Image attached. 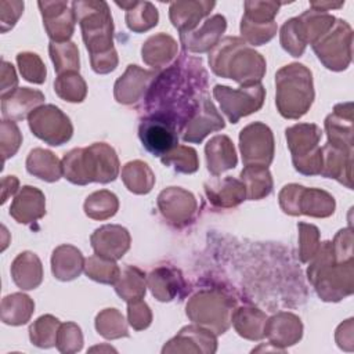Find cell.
Instances as JSON below:
<instances>
[{
	"instance_id": "1",
	"label": "cell",
	"mask_w": 354,
	"mask_h": 354,
	"mask_svg": "<svg viewBox=\"0 0 354 354\" xmlns=\"http://www.w3.org/2000/svg\"><path fill=\"white\" fill-rule=\"evenodd\" d=\"M206 88L207 72L202 59L181 54L151 83L144 98L145 116L166 118L180 133Z\"/></svg>"
},
{
	"instance_id": "2",
	"label": "cell",
	"mask_w": 354,
	"mask_h": 354,
	"mask_svg": "<svg viewBox=\"0 0 354 354\" xmlns=\"http://www.w3.org/2000/svg\"><path fill=\"white\" fill-rule=\"evenodd\" d=\"M209 65L214 75L232 79L241 86L260 83L266 73V59L250 48L242 37L227 36L209 53Z\"/></svg>"
},
{
	"instance_id": "3",
	"label": "cell",
	"mask_w": 354,
	"mask_h": 354,
	"mask_svg": "<svg viewBox=\"0 0 354 354\" xmlns=\"http://www.w3.org/2000/svg\"><path fill=\"white\" fill-rule=\"evenodd\" d=\"M119 174V159L115 149L105 142L87 148H75L62 159V176L72 184L111 183Z\"/></svg>"
},
{
	"instance_id": "4",
	"label": "cell",
	"mask_w": 354,
	"mask_h": 354,
	"mask_svg": "<svg viewBox=\"0 0 354 354\" xmlns=\"http://www.w3.org/2000/svg\"><path fill=\"white\" fill-rule=\"evenodd\" d=\"M310 261L307 270L308 281L324 301H339L353 293V261L337 263L333 257L332 242H322L317 254Z\"/></svg>"
},
{
	"instance_id": "5",
	"label": "cell",
	"mask_w": 354,
	"mask_h": 354,
	"mask_svg": "<svg viewBox=\"0 0 354 354\" xmlns=\"http://www.w3.org/2000/svg\"><path fill=\"white\" fill-rule=\"evenodd\" d=\"M275 104L286 119H299L307 113L314 101L313 73L303 64L282 66L275 75Z\"/></svg>"
},
{
	"instance_id": "6",
	"label": "cell",
	"mask_w": 354,
	"mask_h": 354,
	"mask_svg": "<svg viewBox=\"0 0 354 354\" xmlns=\"http://www.w3.org/2000/svg\"><path fill=\"white\" fill-rule=\"evenodd\" d=\"M72 10L82 29V37L91 55L113 50V22L106 1L77 0Z\"/></svg>"
},
{
	"instance_id": "7",
	"label": "cell",
	"mask_w": 354,
	"mask_h": 354,
	"mask_svg": "<svg viewBox=\"0 0 354 354\" xmlns=\"http://www.w3.org/2000/svg\"><path fill=\"white\" fill-rule=\"evenodd\" d=\"M235 301L218 289H203L187 303L188 318L212 330L216 336L223 335L231 325Z\"/></svg>"
},
{
	"instance_id": "8",
	"label": "cell",
	"mask_w": 354,
	"mask_h": 354,
	"mask_svg": "<svg viewBox=\"0 0 354 354\" xmlns=\"http://www.w3.org/2000/svg\"><path fill=\"white\" fill-rule=\"evenodd\" d=\"M285 133L295 169L306 176L321 174L322 148L318 147L321 129L314 123H299L288 127Z\"/></svg>"
},
{
	"instance_id": "9",
	"label": "cell",
	"mask_w": 354,
	"mask_h": 354,
	"mask_svg": "<svg viewBox=\"0 0 354 354\" xmlns=\"http://www.w3.org/2000/svg\"><path fill=\"white\" fill-rule=\"evenodd\" d=\"M279 206L290 216L306 214L324 218L333 214L336 203L335 198L324 189L288 184L279 192Z\"/></svg>"
},
{
	"instance_id": "10",
	"label": "cell",
	"mask_w": 354,
	"mask_h": 354,
	"mask_svg": "<svg viewBox=\"0 0 354 354\" xmlns=\"http://www.w3.org/2000/svg\"><path fill=\"white\" fill-rule=\"evenodd\" d=\"M353 29L342 19H336L333 26L313 44L318 59L330 71H343L351 62Z\"/></svg>"
},
{
	"instance_id": "11",
	"label": "cell",
	"mask_w": 354,
	"mask_h": 354,
	"mask_svg": "<svg viewBox=\"0 0 354 354\" xmlns=\"http://www.w3.org/2000/svg\"><path fill=\"white\" fill-rule=\"evenodd\" d=\"M213 95L227 119L231 123H238L239 119L257 112L263 106L266 90L260 83L241 86L239 88L216 84Z\"/></svg>"
},
{
	"instance_id": "12",
	"label": "cell",
	"mask_w": 354,
	"mask_h": 354,
	"mask_svg": "<svg viewBox=\"0 0 354 354\" xmlns=\"http://www.w3.org/2000/svg\"><path fill=\"white\" fill-rule=\"evenodd\" d=\"M32 133L48 145H62L71 140L73 126L71 119L55 105L47 104L36 108L28 118Z\"/></svg>"
},
{
	"instance_id": "13",
	"label": "cell",
	"mask_w": 354,
	"mask_h": 354,
	"mask_svg": "<svg viewBox=\"0 0 354 354\" xmlns=\"http://www.w3.org/2000/svg\"><path fill=\"white\" fill-rule=\"evenodd\" d=\"M239 148L245 166H266L274 159V136L271 129L261 123L253 122L245 126L239 133Z\"/></svg>"
},
{
	"instance_id": "14",
	"label": "cell",
	"mask_w": 354,
	"mask_h": 354,
	"mask_svg": "<svg viewBox=\"0 0 354 354\" xmlns=\"http://www.w3.org/2000/svg\"><path fill=\"white\" fill-rule=\"evenodd\" d=\"M142 147L153 156L162 158L178 145V129L166 118L145 116L138 127Z\"/></svg>"
},
{
	"instance_id": "15",
	"label": "cell",
	"mask_w": 354,
	"mask_h": 354,
	"mask_svg": "<svg viewBox=\"0 0 354 354\" xmlns=\"http://www.w3.org/2000/svg\"><path fill=\"white\" fill-rule=\"evenodd\" d=\"M224 119L212 100L205 94L198 101L194 112L187 119L180 133L185 142H202L207 134L218 131L224 129Z\"/></svg>"
},
{
	"instance_id": "16",
	"label": "cell",
	"mask_w": 354,
	"mask_h": 354,
	"mask_svg": "<svg viewBox=\"0 0 354 354\" xmlns=\"http://www.w3.org/2000/svg\"><path fill=\"white\" fill-rule=\"evenodd\" d=\"M158 207L170 224L184 227L194 218L198 203L189 191L180 187H169L159 194Z\"/></svg>"
},
{
	"instance_id": "17",
	"label": "cell",
	"mask_w": 354,
	"mask_h": 354,
	"mask_svg": "<svg viewBox=\"0 0 354 354\" xmlns=\"http://www.w3.org/2000/svg\"><path fill=\"white\" fill-rule=\"evenodd\" d=\"M44 29L51 41H69L75 30L76 17L73 10L68 8L66 1H39L37 3Z\"/></svg>"
},
{
	"instance_id": "18",
	"label": "cell",
	"mask_w": 354,
	"mask_h": 354,
	"mask_svg": "<svg viewBox=\"0 0 354 354\" xmlns=\"http://www.w3.org/2000/svg\"><path fill=\"white\" fill-rule=\"evenodd\" d=\"M155 77L156 73L153 71L142 69L138 65H129L124 73L115 83V100L123 105L137 104L145 98L147 91Z\"/></svg>"
},
{
	"instance_id": "19",
	"label": "cell",
	"mask_w": 354,
	"mask_h": 354,
	"mask_svg": "<svg viewBox=\"0 0 354 354\" xmlns=\"http://www.w3.org/2000/svg\"><path fill=\"white\" fill-rule=\"evenodd\" d=\"M217 350L216 335L201 325L184 326L167 344L162 353H214Z\"/></svg>"
},
{
	"instance_id": "20",
	"label": "cell",
	"mask_w": 354,
	"mask_h": 354,
	"mask_svg": "<svg viewBox=\"0 0 354 354\" xmlns=\"http://www.w3.org/2000/svg\"><path fill=\"white\" fill-rule=\"evenodd\" d=\"M90 241L95 254L109 260H119L130 249L131 238L124 227L106 224L97 228Z\"/></svg>"
},
{
	"instance_id": "21",
	"label": "cell",
	"mask_w": 354,
	"mask_h": 354,
	"mask_svg": "<svg viewBox=\"0 0 354 354\" xmlns=\"http://www.w3.org/2000/svg\"><path fill=\"white\" fill-rule=\"evenodd\" d=\"M227 29V19L221 14H214L207 18L202 26L180 35L183 48L189 53L210 51L220 40Z\"/></svg>"
},
{
	"instance_id": "22",
	"label": "cell",
	"mask_w": 354,
	"mask_h": 354,
	"mask_svg": "<svg viewBox=\"0 0 354 354\" xmlns=\"http://www.w3.org/2000/svg\"><path fill=\"white\" fill-rule=\"evenodd\" d=\"M266 336L270 344L282 351L283 347L292 346L301 339L303 325L299 317L292 313H278L266 322Z\"/></svg>"
},
{
	"instance_id": "23",
	"label": "cell",
	"mask_w": 354,
	"mask_h": 354,
	"mask_svg": "<svg viewBox=\"0 0 354 354\" xmlns=\"http://www.w3.org/2000/svg\"><path fill=\"white\" fill-rule=\"evenodd\" d=\"M328 144L353 151V102L337 104L325 119Z\"/></svg>"
},
{
	"instance_id": "24",
	"label": "cell",
	"mask_w": 354,
	"mask_h": 354,
	"mask_svg": "<svg viewBox=\"0 0 354 354\" xmlns=\"http://www.w3.org/2000/svg\"><path fill=\"white\" fill-rule=\"evenodd\" d=\"M214 6V1L206 0L173 1L169 7V17L173 26L183 35L196 29L201 19L207 17Z\"/></svg>"
},
{
	"instance_id": "25",
	"label": "cell",
	"mask_w": 354,
	"mask_h": 354,
	"mask_svg": "<svg viewBox=\"0 0 354 354\" xmlns=\"http://www.w3.org/2000/svg\"><path fill=\"white\" fill-rule=\"evenodd\" d=\"M44 214L46 196L39 188L32 185L22 187L10 206V216L21 224L33 223Z\"/></svg>"
},
{
	"instance_id": "26",
	"label": "cell",
	"mask_w": 354,
	"mask_h": 354,
	"mask_svg": "<svg viewBox=\"0 0 354 354\" xmlns=\"http://www.w3.org/2000/svg\"><path fill=\"white\" fill-rule=\"evenodd\" d=\"M147 285L159 301H171L185 289V281L180 271L166 266L152 270L147 277Z\"/></svg>"
},
{
	"instance_id": "27",
	"label": "cell",
	"mask_w": 354,
	"mask_h": 354,
	"mask_svg": "<svg viewBox=\"0 0 354 354\" xmlns=\"http://www.w3.org/2000/svg\"><path fill=\"white\" fill-rule=\"evenodd\" d=\"M351 166H353V151L342 149L330 144H326L322 148L321 176L328 178H335L351 189L353 188Z\"/></svg>"
},
{
	"instance_id": "28",
	"label": "cell",
	"mask_w": 354,
	"mask_h": 354,
	"mask_svg": "<svg viewBox=\"0 0 354 354\" xmlns=\"http://www.w3.org/2000/svg\"><path fill=\"white\" fill-rule=\"evenodd\" d=\"M205 192L209 202L221 209L235 207L246 199V188L243 183L231 176L206 183Z\"/></svg>"
},
{
	"instance_id": "29",
	"label": "cell",
	"mask_w": 354,
	"mask_h": 354,
	"mask_svg": "<svg viewBox=\"0 0 354 354\" xmlns=\"http://www.w3.org/2000/svg\"><path fill=\"white\" fill-rule=\"evenodd\" d=\"M44 101V94L29 87L17 88L12 94L1 100V115L7 120H22L39 108Z\"/></svg>"
},
{
	"instance_id": "30",
	"label": "cell",
	"mask_w": 354,
	"mask_h": 354,
	"mask_svg": "<svg viewBox=\"0 0 354 354\" xmlns=\"http://www.w3.org/2000/svg\"><path fill=\"white\" fill-rule=\"evenodd\" d=\"M207 170L213 176H220L223 171L234 169L238 158L230 137L218 134L209 140L205 147Z\"/></svg>"
},
{
	"instance_id": "31",
	"label": "cell",
	"mask_w": 354,
	"mask_h": 354,
	"mask_svg": "<svg viewBox=\"0 0 354 354\" xmlns=\"http://www.w3.org/2000/svg\"><path fill=\"white\" fill-rule=\"evenodd\" d=\"M177 41L166 33H158L145 40L141 48L142 61L155 68H167L177 55Z\"/></svg>"
},
{
	"instance_id": "32",
	"label": "cell",
	"mask_w": 354,
	"mask_h": 354,
	"mask_svg": "<svg viewBox=\"0 0 354 354\" xmlns=\"http://www.w3.org/2000/svg\"><path fill=\"white\" fill-rule=\"evenodd\" d=\"M11 277L21 289L30 290L43 281V267L40 259L32 252L19 253L11 264Z\"/></svg>"
},
{
	"instance_id": "33",
	"label": "cell",
	"mask_w": 354,
	"mask_h": 354,
	"mask_svg": "<svg viewBox=\"0 0 354 354\" xmlns=\"http://www.w3.org/2000/svg\"><path fill=\"white\" fill-rule=\"evenodd\" d=\"M84 268L82 252L72 245H61L54 249L51 256V270L57 279L72 281L80 275Z\"/></svg>"
},
{
	"instance_id": "34",
	"label": "cell",
	"mask_w": 354,
	"mask_h": 354,
	"mask_svg": "<svg viewBox=\"0 0 354 354\" xmlns=\"http://www.w3.org/2000/svg\"><path fill=\"white\" fill-rule=\"evenodd\" d=\"M126 11V24L134 33H142L158 25L159 14L151 1H115Z\"/></svg>"
},
{
	"instance_id": "35",
	"label": "cell",
	"mask_w": 354,
	"mask_h": 354,
	"mask_svg": "<svg viewBox=\"0 0 354 354\" xmlns=\"http://www.w3.org/2000/svg\"><path fill=\"white\" fill-rule=\"evenodd\" d=\"M267 315L254 307H239L234 310L231 324L239 336L249 340H260L266 337Z\"/></svg>"
},
{
	"instance_id": "36",
	"label": "cell",
	"mask_w": 354,
	"mask_h": 354,
	"mask_svg": "<svg viewBox=\"0 0 354 354\" xmlns=\"http://www.w3.org/2000/svg\"><path fill=\"white\" fill-rule=\"evenodd\" d=\"M26 170L47 183H54L62 176V163L48 149L35 148L26 158Z\"/></svg>"
},
{
	"instance_id": "37",
	"label": "cell",
	"mask_w": 354,
	"mask_h": 354,
	"mask_svg": "<svg viewBox=\"0 0 354 354\" xmlns=\"http://www.w3.org/2000/svg\"><path fill=\"white\" fill-rule=\"evenodd\" d=\"M241 181L246 188V198L250 201L263 199L272 191V177L266 166H245L241 171Z\"/></svg>"
},
{
	"instance_id": "38",
	"label": "cell",
	"mask_w": 354,
	"mask_h": 354,
	"mask_svg": "<svg viewBox=\"0 0 354 354\" xmlns=\"http://www.w3.org/2000/svg\"><path fill=\"white\" fill-rule=\"evenodd\" d=\"M35 311L33 300L24 293H12L1 300V321L7 325L26 324Z\"/></svg>"
},
{
	"instance_id": "39",
	"label": "cell",
	"mask_w": 354,
	"mask_h": 354,
	"mask_svg": "<svg viewBox=\"0 0 354 354\" xmlns=\"http://www.w3.org/2000/svg\"><path fill=\"white\" fill-rule=\"evenodd\" d=\"M122 180L126 188L137 195L151 192L155 184V174L142 160H131L122 169Z\"/></svg>"
},
{
	"instance_id": "40",
	"label": "cell",
	"mask_w": 354,
	"mask_h": 354,
	"mask_svg": "<svg viewBox=\"0 0 354 354\" xmlns=\"http://www.w3.org/2000/svg\"><path fill=\"white\" fill-rule=\"evenodd\" d=\"M297 19L306 44L310 43L311 46L318 41L336 21L333 15L315 10H307L300 17H297Z\"/></svg>"
},
{
	"instance_id": "41",
	"label": "cell",
	"mask_w": 354,
	"mask_h": 354,
	"mask_svg": "<svg viewBox=\"0 0 354 354\" xmlns=\"http://www.w3.org/2000/svg\"><path fill=\"white\" fill-rule=\"evenodd\" d=\"M147 289L145 274L133 266H126L120 271L119 279L115 282L116 293L127 303L144 297Z\"/></svg>"
},
{
	"instance_id": "42",
	"label": "cell",
	"mask_w": 354,
	"mask_h": 354,
	"mask_svg": "<svg viewBox=\"0 0 354 354\" xmlns=\"http://www.w3.org/2000/svg\"><path fill=\"white\" fill-rule=\"evenodd\" d=\"M118 209V196L108 189L93 192L84 202V213L93 220H106L115 216Z\"/></svg>"
},
{
	"instance_id": "43",
	"label": "cell",
	"mask_w": 354,
	"mask_h": 354,
	"mask_svg": "<svg viewBox=\"0 0 354 354\" xmlns=\"http://www.w3.org/2000/svg\"><path fill=\"white\" fill-rule=\"evenodd\" d=\"M48 53L58 75L65 72H79V50L73 41H50Z\"/></svg>"
},
{
	"instance_id": "44",
	"label": "cell",
	"mask_w": 354,
	"mask_h": 354,
	"mask_svg": "<svg viewBox=\"0 0 354 354\" xmlns=\"http://www.w3.org/2000/svg\"><path fill=\"white\" fill-rule=\"evenodd\" d=\"M84 272L90 279L106 285H115L120 277V268L115 260H109L98 254H93L84 260Z\"/></svg>"
},
{
	"instance_id": "45",
	"label": "cell",
	"mask_w": 354,
	"mask_h": 354,
	"mask_svg": "<svg viewBox=\"0 0 354 354\" xmlns=\"http://www.w3.org/2000/svg\"><path fill=\"white\" fill-rule=\"evenodd\" d=\"M57 95L68 102H82L87 95V86L79 72H65L54 82Z\"/></svg>"
},
{
	"instance_id": "46",
	"label": "cell",
	"mask_w": 354,
	"mask_h": 354,
	"mask_svg": "<svg viewBox=\"0 0 354 354\" xmlns=\"http://www.w3.org/2000/svg\"><path fill=\"white\" fill-rule=\"evenodd\" d=\"M59 319L46 314L39 317L29 328L30 342L41 348H48L57 344V335L59 329Z\"/></svg>"
},
{
	"instance_id": "47",
	"label": "cell",
	"mask_w": 354,
	"mask_h": 354,
	"mask_svg": "<svg viewBox=\"0 0 354 354\" xmlns=\"http://www.w3.org/2000/svg\"><path fill=\"white\" fill-rule=\"evenodd\" d=\"M95 329L105 339L127 337V324L122 313L116 308H105L95 317Z\"/></svg>"
},
{
	"instance_id": "48",
	"label": "cell",
	"mask_w": 354,
	"mask_h": 354,
	"mask_svg": "<svg viewBox=\"0 0 354 354\" xmlns=\"http://www.w3.org/2000/svg\"><path fill=\"white\" fill-rule=\"evenodd\" d=\"M165 166H171L177 173L191 174L199 167L198 153L194 148L185 145H177L170 152L160 158Z\"/></svg>"
},
{
	"instance_id": "49",
	"label": "cell",
	"mask_w": 354,
	"mask_h": 354,
	"mask_svg": "<svg viewBox=\"0 0 354 354\" xmlns=\"http://www.w3.org/2000/svg\"><path fill=\"white\" fill-rule=\"evenodd\" d=\"M279 41L282 48L289 53L292 57H301L306 50V41L299 25L297 17L285 21L281 28Z\"/></svg>"
},
{
	"instance_id": "50",
	"label": "cell",
	"mask_w": 354,
	"mask_h": 354,
	"mask_svg": "<svg viewBox=\"0 0 354 354\" xmlns=\"http://www.w3.org/2000/svg\"><path fill=\"white\" fill-rule=\"evenodd\" d=\"M282 3L278 1H245L243 21L256 25H267L275 22L274 18L279 11Z\"/></svg>"
},
{
	"instance_id": "51",
	"label": "cell",
	"mask_w": 354,
	"mask_h": 354,
	"mask_svg": "<svg viewBox=\"0 0 354 354\" xmlns=\"http://www.w3.org/2000/svg\"><path fill=\"white\" fill-rule=\"evenodd\" d=\"M17 64L22 77L30 83L41 84L46 80V66L41 58L30 51H24L17 55Z\"/></svg>"
},
{
	"instance_id": "52",
	"label": "cell",
	"mask_w": 354,
	"mask_h": 354,
	"mask_svg": "<svg viewBox=\"0 0 354 354\" xmlns=\"http://www.w3.org/2000/svg\"><path fill=\"white\" fill-rule=\"evenodd\" d=\"M299 257L301 263H308L319 249V231L315 225L299 223Z\"/></svg>"
},
{
	"instance_id": "53",
	"label": "cell",
	"mask_w": 354,
	"mask_h": 354,
	"mask_svg": "<svg viewBox=\"0 0 354 354\" xmlns=\"http://www.w3.org/2000/svg\"><path fill=\"white\" fill-rule=\"evenodd\" d=\"M22 142V134L12 120L3 119L0 123V148L3 155V162L14 156Z\"/></svg>"
},
{
	"instance_id": "54",
	"label": "cell",
	"mask_w": 354,
	"mask_h": 354,
	"mask_svg": "<svg viewBox=\"0 0 354 354\" xmlns=\"http://www.w3.org/2000/svg\"><path fill=\"white\" fill-rule=\"evenodd\" d=\"M83 346V335L80 328L73 322L59 325L57 335V348L61 353H76Z\"/></svg>"
},
{
	"instance_id": "55",
	"label": "cell",
	"mask_w": 354,
	"mask_h": 354,
	"mask_svg": "<svg viewBox=\"0 0 354 354\" xmlns=\"http://www.w3.org/2000/svg\"><path fill=\"white\" fill-rule=\"evenodd\" d=\"M241 33L245 41L250 43L252 46H261L275 36L277 24L272 22L267 25H256L241 19Z\"/></svg>"
},
{
	"instance_id": "56",
	"label": "cell",
	"mask_w": 354,
	"mask_h": 354,
	"mask_svg": "<svg viewBox=\"0 0 354 354\" xmlns=\"http://www.w3.org/2000/svg\"><path fill=\"white\" fill-rule=\"evenodd\" d=\"M127 321L134 330H142L151 325L152 313L142 299L127 303Z\"/></svg>"
},
{
	"instance_id": "57",
	"label": "cell",
	"mask_w": 354,
	"mask_h": 354,
	"mask_svg": "<svg viewBox=\"0 0 354 354\" xmlns=\"http://www.w3.org/2000/svg\"><path fill=\"white\" fill-rule=\"evenodd\" d=\"M333 257L337 263L353 261V232L351 228L340 230L332 242Z\"/></svg>"
},
{
	"instance_id": "58",
	"label": "cell",
	"mask_w": 354,
	"mask_h": 354,
	"mask_svg": "<svg viewBox=\"0 0 354 354\" xmlns=\"http://www.w3.org/2000/svg\"><path fill=\"white\" fill-rule=\"evenodd\" d=\"M24 12V1L18 0H1L0 1V25L1 33H6L19 19Z\"/></svg>"
},
{
	"instance_id": "59",
	"label": "cell",
	"mask_w": 354,
	"mask_h": 354,
	"mask_svg": "<svg viewBox=\"0 0 354 354\" xmlns=\"http://www.w3.org/2000/svg\"><path fill=\"white\" fill-rule=\"evenodd\" d=\"M0 95L1 100L8 97L10 94H12L18 87V77L15 73L14 66L7 62V61H1V71H0Z\"/></svg>"
},
{
	"instance_id": "60",
	"label": "cell",
	"mask_w": 354,
	"mask_h": 354,
	"mask_svg": "<svg viewBox=\"0 0 354 354\" xmlns=\"http://www.w3.org/2000/svg\"><path fill=\"white\" fill-rule=\"evenodd\" d=\"M90 61H91L93 71L104 75V73L112 72L118 66V54H116V50L113 48V50L102 53V54L91 55Z\"/></svg>"
},
{
	"instance_id": "61",
	"label": "cell",
	"mask_w": 354,
	"mask_h": 354,
	"mask_svg": "<svg viewBox=\"0 0 354 354\" xmlns=\"http://www.w3.org/2000/svg\"><path fill=\"white\" fill-rule=\"evenodd\" d=\"M336 342L340 348L347 351L353 350V319H347L336 329Z\"/></svg>"
},
{
	"instance_id": "62",
	"label": "cell",
	"mask_w": 354,
	"mask_h": 354,
	"mask_svg": "<svg viewBox=\"0 0 354 354\" xmlns=\"http://www.w3.org/2000/svg\"><path fill=\"white\" fill-rule=\"evenodd\" d=\"M18 178L15 176H6L1 180V203H6L8 196L17 192L18 189Z\"/></svg>"
},
{
	"instance_id": "63",
	"label": "cell",
	"mask_w": 354,
	"mask_h": 354,
	"mask_svg": "<svg viewBox=\"0 0 354 354\" xmlns=\"http://www.w3.org/2000/svg\"><path fill=\"white\" fill-rule=\"evenodd\" d=\"M344 1H339V3H333V1H310V7L311 10H315V11H324L326 12L330 8H340L343 7Z\"/></svg>"
}]
</instances>
